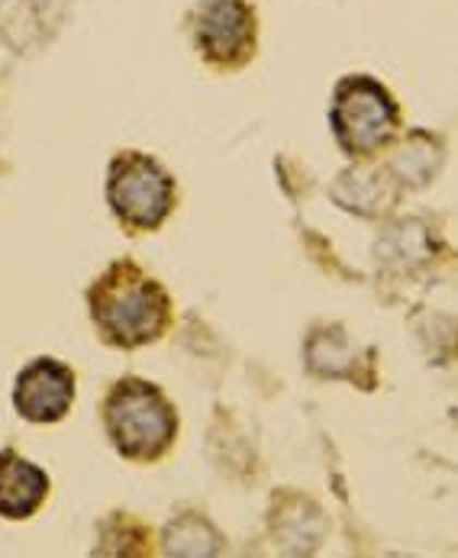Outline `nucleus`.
<instances>
[{
	"instance_id": "4",
	"label": "nucleus",
	"mask_w": 458,
	"mask_h": 558,
	"mask_svg": "<svg viewBox=\"0 0 458 558\" xmlns=\"http://www.w3.org/2000/svg\"><path fill=\"white\" fill-rule=\"evenodd\" d=\"M397 130V104L390 90L369 75H352L336 87L333 133L346 156L365 159L390 143Z\"/></svg>"
},
{
	"instance_id": "6",
	"label": "nucleus",
	"mask_w": 458,
	"mask_h": 558,
	"mask_svg": "<svg viewBox=\"0 0 458 558\" xmlns=\"http://www.w3.org/2000/svg\"><path fill=\"white\" fill-rule=\"evenodd\" d=\"M75 400V372L59 359L29 362L13 385V407L29 423H59Z\"/></svg>"
},
{
	"instance_id": "7",
	"label": "nucleus",
	"mask_w": 458,
	"mask_h": 558,
	"mask_svg": "<svg viewBox=\"0 0 458 558\" xmlns=\"http://www.w3.org/2000/svg\"><path fill=\"white\" fill-rule=\"evenodd\" d=\"M65 0H0V39L16 52H33L59 33Z\"/></svg>"
},
{
	"instance_id": "3",
	"label": "nucleus",
	"mask_w": 458,
	"mask_h": 558,
	"mask_svg": "<svg viewBox=\"0 0 458 558\" xmlns=\"http://www.w3.org/2000/svg\"><path fill=\"white\" fill-rule=\"evenodd\" d=\"M107 204L126 230L153 233L174 207V178L143 153H123L107 171Z\"/></svg>"
},
{
	"instance_id": "8",
	"label": "nucleus",
	"mask_w": 458,
	"mask_h": 558,
	"mask_svg": "<svg viewBox=\"0 0 458 558\" xmlns=\"http://www.w3.org/2000/svg\"><path fill=\"white\" fill-rule=\"evenodd\" d=\"M49 497V475L16 456L13 449L0 452V517L3 520H29L43 500Z\"/></svg>"
},
{
	"instance_id": "1",
	"label": "nucleus",
	"mask_w": 458,
	"mask_h": 558,
	"mask_svg": "<svg viewBox=\"0 0 458 558\" xmlns=\"http://www.w3.org/2000/svg\"><path fill=\"white\" fill-rule=\"evenodd\" d=\"M87 307L107 342L136 349L165 336L171 326V301L165 288L136 262H113L87 291Z\"/></svg>"
},
{
	"instance_id": "2",
	"label": "nucleus",
	"mask_w": 458,
	"mask_h": 558,
	"mask_svg": "<svg viewBox=\"0 0 458 558\" xmlns=\"http://www.w3.org/2000/svg\"><path fill=\"white\" fill-rule=\"evenodd\" d=\"M104 426L123 459L149 465L171 449L178 436V413L155 385L123 378L104 400Z\"/></svg>"
},
{
	"instance_id": "5",
	"label": "nucleus",
	"mask_w": 458,
	"mask_h": 558,
	"mask_svg": "<svg viewBox=\"0 0 458 558\" xmlns=\"http://www.w3.org/2000/svg\"><path fill=\"white\" fill-rule=\"evenodd\" d=\"M258 39L249 0H204L194 10V46L217 69H239L252 59Z\"/></svg>"
}]
</instances>
